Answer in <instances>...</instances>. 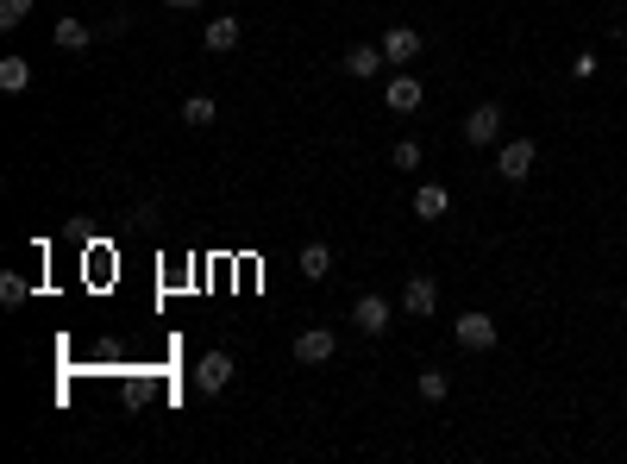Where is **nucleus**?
I'll use <instances>...</instances> for the list:
<instances>
[{
	"mask_svg": "<svg viewBox=\"0 0 627 464\" xmlns=\"http://www.w3.org/2000/svg\"><path fill=\"white\" fill-rule=\"evenodd\" d=\"M502 120H508V113L496 107V101H483V107H471V113H464V145H477V151H490L496 145V138H502Z\"/></svg>",
	"mask_w": 627,
	"mask_h": 464,
	"instance_id": "f257e3e1",
	"label": "nucleus"
},
{
	"mask_svg": "<svg viewBox=\"0 0 627 464\" xmlns=\"http://www.w3.org/2000/svg\"><path fill=\"white\" fill-rule=\"evenodd\" d=\"M533 164H540V145H533V138H508V145L496 151V176L502 182H527Z\"/></svg>",
	"mask_w": 627,
	"mask_h": 464,
	"instance_id": "f03ea898",
	"label": "nucleus"
},
{
	"mask_svg": "<svg viewBox=\"0 0 627 464\" xmlns=\"http://www.w3.org/2000/svg\"><path fill=\"white\" fill-rule=\"evenodd\" d=\"M352 320H358V333H370V339H383V333H389V320H396V308H389V295H377V289H364V295L352 301Z\"/></svg>",
	"mask_w": 627,
	"mask_h": 464,
	"instance_id": "7ed1b4c3",
	"label": "nucleus"
},
{
	"mask_svg": "<svg viewBox=\"0 0 627 464\" xmlns=\"http://www.w3.org/2000/svg\"><path fill=\"white\" fill-rule=\"evenodd\" d=\"M452 339L464 345V352H490V345H496V320L483 314V308H471V314L452 320Z\"/></svg>",
	"mask_w": 627,
	"mask_h": 464,
	"instance_id": "20e7f679",
	"label": "nucleus"
},
{
	"mask_svg": "<svg viewBox=\"0 0 627 464\" xmlns=\"http://www.w3.org/2000/svg\"><path fill=\"white\" fill-rule=\"evenodd\" d=\"M377 44H383V57H389V69H408L414 57H421V51H427V38H421V32H414V26H389V32H383Z\"/></svg>",
	"mask_w": 627,
	"mask_h": 464,
	"instance_id": "39448f33",
	"label": "nucleus"
},
{
	"mask_svg": "<svg viewBox=\"0 0 627 464\" xmlns=\"http://www.w3.org/2000/svg\"><path fill=\"white\" fill-rule=\"evenodd\" d=\"M421 101H427L421 76H408V69H396V76H389V88H383V107H389V113H421Z\"/></svg>",
	"mask_w": 627,
	"mask_h": 464,
	"instance_id": "423d86ee",
	"label": "nucleus"
},
{
	"mask_svg": "<svg viewBox=\"0 0 627 464\" xmlns=\"http://www.w3.org/2000/svg\"><path fill=\"white\" fill-rule=\"evenodd\" d=\"M333 358H339V339H333L327 327H308V333L295 339V364L314 370V364H333Z\"/></svg>",
	"mask_w": 627,
	"mask_h": 464,
	"instance_id": "0eeeda50",
	"label": "nucleus"
},
{
	"mask_svg": "<svg viewBox=\"0 0 627 464\" xmlns=\"http://www.w3.org/2000/svg\"><path fill=\"white\" fill-rule=\"evenodd\" d=\"M226 383H232V352H201V364H195V389H201V396H220Z\"/></svg>",
	"mask_w": 627,
	"mask_h": 464,
	"instance_id": "6e6552de",
	"label": "nucleus"
},
{
	"mask_svg": "<svg viewBox=\"0 0 627 464\" xmlns=\"http://www.w3.org/2000/svg\"><path fill=\"white\" fill-rule=\"evenodd\" d=\"M339 69H345L352 82H370L377 69H389V57H383V44H352V51L339 57Z\"/></svg>",
	"mask_w": 627,
	"mask_h": 464,
	"instance_id": "1a4fd4ad",
	"label": "nucleus"
},
{
	"mask_svg": "<svg viewBox=\"0 0 627 464\" xmlns=\"http://www.w3.org/2000/svg\"><path fill=\"white\" fill-rule=\"evenodd\" d=\"M402 308H408L414 320H433V314H439V283H433V276H408Z\"/></svg>",
	"mask_w": 627,
	"mask_h": 464,
	"instance_id": "9d476101",
	"label": "nucleus"
},
{
	"mask_svg": "<svg viewBox=\"0 0 627 464\" xmlns=\"http://www.w3.org/2000/svg\"><path fill=\"white\" fill-rule=\"evenodd\" d=\"M452 214V189L446 182H421L414 189V220H446Z\"/></svg>",
	"mask_w": 627,
	"mask_h": 464,
	"instance_id": "9b49d317",
	"label": "nucleus"
},
{
	"mask_svg": "<svg viewBox=\"0 0 627 464\" xmlns=\"http://www.w3.org/2000/svg\"><path fill=\"white\" fill-rule=\"evenodd\" d=\"M239 38H245V26H239V19H207V32H201V44H207L214 57L239 51Z\"/></svg>",
	"mask_w": 627,
	"mask_h": 464,
	"instance_id": "f8f14e48",
	"label": "nucleus"
},
{
	"mask_svg": "<svg viewBox=\"0 0 627 464\" xmlns=\"http://www.w3.org/2000/svg\"><path fill=\"white\" fill-rule=\"evenodd\" d=\"M295 270H301V276H308V283H327V276H333V251H327V245H320V239H314V245H301V258H295Z\"/></svg>",
	"mask_w": 627,
	"mask_h": 464,
	"instance_id": "ddd939ff",
	"label": "nucleus"
},
{
	"mask_svg": "<svg viewBox=\"0 0 627 464\" xmlns=\"http://www.w3.org/2000/svg\"><path fill=\"white\" fill-rule=\"evenodd\" d=\"M88 44H95V26H88V19H57V51H88Z\"/></svg>",
	"mask_w": 627,
	"mask_h": 464,
	"instance_id": "4468645a",
	"label": "nucleus"
},
{
	"mask_svg": "<svg viewBox=\"0 0 627 464\" xmlns=\"http://www.w3.org/2000/svg\"><path fill=\"white\" fill-rule=\"evenodd\" d=\"M0 88H7V95H26L32 88V63L26 57H0Z\"/></svg>",
	"mask_w": 627,
	"mask_h": 464,
	"instance_id": "2eb2a0df",
	"label": "nucleus"
},
{
	"mask_svg": "<svg viewBox=\"0 0 627 464\" xmlns=\"http://www.w3.org/2000/svg\"><path fill=\"white\" fill-rule=\"evenodd\" d=\"M414 389H421V402H446L452 396V377H446V370H421V377H414Z\"/></svg>",
	"mask_w": 627,
	"mask_h": 464,
	"instance_id": "dca6fc26",
	"label": "nucleus"
},
{
	"mask_svg": "<svg viewBox=\"0 0 627 464\" xmlns=\"http://www.w3.org/2000/svg\"><path fill=\"white\" fill-rule=\"evenodd\" d=\"M182 120H189V126H214V120H220L214 95H189V101H182Z\"/></svg>",
	"mask_w": 627,
	"mask_h": 464,
	"instance_id": "f3484780",
	"label": "nucleus"
},
{
	"mask_svg": "<svg viewBox=\"0 0 627 464\" xmlns=\"http://www.w3.org/2000/svg\"><path fill=\"white\" fill-rule=\"evenodd\" d=\"M32 19V0H0V32H19Z\"/></svg>",
	"mask_w": 627,
	"mask_h": 464,
	"instance_id": "a211bd4d",
	"label": "nucleus"
},
{
	"mask_svg": "<svg viewBox=\"0 0 627 464\" xmlns=\"http://www.w3.org/2000/svg\"><path fill=\"white\" fill-rule=\"evenodd\" d=\"M26 295H32V289H26V276H13V270L0 276V308H19Z\"/></svg>",
	"mask_w": 627,
	"mask_h": 464,
	"instance_id": "6ab92c4d",
	"label": "nucleus"
},
{
	"mask_svg": "<svg viewBox=\"0 0 627 464\" xmlns=\"http://www.w3.org/2000/svg\"><path fill=\"white\" fill-rule=\"evenodd\" d=\"M389 164H396V170H421V145H414V138H402V145L389 151Z\"/></svg>",
	"mask_w": 627,
	"mask_h": 464,
	"instance_id": "aec40b11",
	"label": "nucleus"
},
{
	"mask_svg": "<svg viewBox=\"0 0 627 464\" xmlns=\"http://www.w3.org/2000/svg\"><path fill=\"white\" fill-rule=\"evenodd\" d=\"M571 76L590 82V76H596V51H577V57H571Z\"/></svg>",
	"mask_w": 627,
	"mask_h": 464,
	"instance_id": "412c9836",
	"label": "nucleus"
},
{
	"mask_svg": "<svg viewBox=\"0 0 627 464\" xmlns=\"http://www.w3.org/2000/svg\"><path fill=\"white\" fill-rule=\"evenodd\" d=\"M170 7H176V13H195V7H201V0H170Z\"/></svg>",
	"mask_w": 627,
	"mask_h": 464,
	"instance_id": "4be33fe9",
	"label": "nucleus"
}]
</instances>
